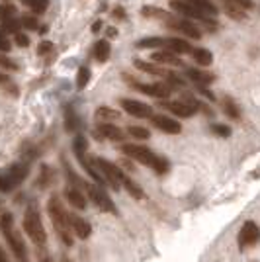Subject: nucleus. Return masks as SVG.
I'll return each instance as SVG.
<instances>
[{
    "instance_id": "16",
    "label": "nucleus",
    "mask_w": 260,
    "mask_h": 262,
    "mask_svg": "<svg viewBox=\"0 0 260 262\" xmlns=\"http://www.w3.org/2000/svg\"><path fill=\"white\" fill-rule=\"evenodd\" d=\"M151 59L157 63V65H170V67H182L184 63L180 61V57L178 55L170 53V51H164V49H161V51H155V53L151 55Z\"/></svg>"
},
{
    "instance_id": "46",
    "label": "nucleus",
    "mask_w": 260,
    "mask_h": 262,
    "mask_svg": "<svg viewBox=\"0 0 260 262\" xmlns=\"http://www.w3.org/2000/svg\"><path fill=\"white\" fill-rule=\"evenodd\" d=\"M0 262H8V256H6V252L2 251V247H0Z\"/></svg>"
},
{
    "instance_id": "23",
    "label": "nucleus",
    "mask_w": 260,
    "mask_h": 262,
    "mask_svg": "<svg viewBox=\"0 0 260 262\" xmlns=\"http://www.w3.org/2000/svg\"><path fill=\"white\" fill-rule=\"evenodd\" d=\"M96 118L100 120V123H112V121H118L121 118V114L118 110L108 108V106H100L96 110Z\"/></svg>"
},
{
    "instance_id": "39",
    "label": "nucleus",
    "mask_w": 260,
    "mask_h": 262,
    "mask_svg": "<svg viewBox=\"0 0 260 262\" xmlns=\"http://www.w3.org/2000/svg\"><path fill=\"white\" fill-rule=\"evenodd\" d=\"M51 47H53V43H51V41H41V43H39V49H37V53H39V55L49 53V51H51Z\"/></svg>"
},
{
    "instance_id": "26",
    "label": "nucleus",
    "mask_w": 260,
    "mask_h": 262,
    "mask_svg": "<svg viewBox=\"0 0 260 262\" xmlns=\"http://www.w3.org/2000/svg\"><path fill=\"white\" fill-rule=\"evenodd\" d=\"M10 18H18V10H16V6L10 4V2H2V4H0V22L10 20Z\"/></svg>"
},
{
    "instance_id": "42",
    "label": "nucleus",
    "mask_w": 260,
    "mask_h": 262,
    "mask_svg": "<svg viewBox=\"0 0 260 262\" xmlns=\"http://www.w3.org/2000/svg\"><path fill=\"white\" fill-rule=\"evenodd\" d=\"M39 262H53V258L47 252H39Z\"/></svg>"
},
{
    "instance_id": "45",
    "label": "nucleus",
    "mask_w": 260,
    "mask_h": 262,
    "mask_svg": "<svg viewBox=\"0 0 260 262\" xmlns=\"http://www.w3.org/2000/svg\"><path fill=\"white\" fill-rule=\"evenodd\" d=\"M118 35V30L116 28H108V37H116Z\"/></svg>"
},
{
    "instance_id": "12",
    "label": "nucleus",
    "mask_w": 260,
    "mask_h": 262,
    "mask_svg": "<svg viewBox=\"0 0 260 262\" xmlns=\"http://www.w3.org/2000/svg\"><path fill=\"white\" fill-rule=\"evenodd\" d=\"M149 120H151V123L157 129L164 131V133H168V135H178V133L182 131V125H180L178 121L170 120V118H166V116H161V114H153Z\"/></svg>"
},
{
    "instance_id": "29",
    "label": "nucleus",
    "mask_w": 260,
    "mask_h": 262,
    "mask_svg": "<svg viewBox=\"0 0 260 262\" xmlns=\"http://www.w3.org/2000/svg\"><path fill=\"white\" fill-rule=\"evenodd\" d=\"M28 8H32L33 14H44L49 6V0H22Z\"/></svg>"
},
{
    "instance_id": "8",
    "label": "nucleus",
    "mask_w": 260,
    "mask_h": 262,
    "mask_svg": "<svg viewBox=\"0 0 260 262\" xmlns=\"http://www.w3.org/2000/svg\"><path fill=\"white\" fill-rule=\"evenodd\" d=\"M166 26H168V30L184 33L188 37H194V39H200V37H202L198 26H196L192 20H184V18H178V16H170V18L166 20Z\"/></svg>"
},
{
    "instance_id": "22",
    "label": "nucleus",
    "mask_w": 260,
    "mask_h": 262,
    "mask_svg": "<svg viewBox=\"0 0 260 262\" xmlns=\"http://www.w3.org/2000/svg\"><path fill=\"white\" fill-rule=\"evenodd\" d=\"M190 55H192L194 63H198L200 67H209L211 63H213V55H211V51H207V49H204V47H196V49L190 51Z\"/></svg>"
},
{
    "instance_id": "2",
    "label": "nucleus",
    "mask_w": 260,
    "mask_h": 262,
    "mask_svg": "<svg viewBox=\"0 0 260 262\" xmlns=\"http://www.w3.org/2000/svg\"><path fill=\"white\" fill-rule=\"evenodd\" d=\"M47 213L51 217L55 231L59 235V239L65 243L67 247H73V231H71V223H69V213H67L65 206L61 204V200L57 196H53L47 204Z\"/></svg>"
},
{
    "instance_id": "47",
    "label": "nucleus",
    "mask_w": 260,
    "mask_h": 262,
    "mask_svg": "<svg viewBox=\"0 0 260 262\" xmlns=\"http://www.w3.org/2000/svg\"><path fill=\"white\" fill-rule=\"evenodd\" d=\"M6 80H8V77H6V75H2V73H0V82H6Z\"/></svg>"
},
{
    "instance_id": "10",
    "label": "nucleus",
    "mask_w": 260,
    "mask_h": 262,
    "mask_svg": "<svg viewBox=\"0 0 260 262\" xmlns=\"http://www.w3.org/2000/svg\"><path fill=\"white\" fill-rule=\"evenodd\" d=\"M119 106L125 110L129 116L133 118H139V120H145V118H151L153 116V108L145 102H139V100H131V98H123L119 100Z\"/></svg>"
},
{
    "instance_id": "33",
    "label": "nucleus",
    "mask_w": 260,
    "mask_h": 262,
    "mask_svg": "<svg viewBox=\"0 0 260 262\" xmlns=\"http://www.w3.org/2000/svg\"><path fill=\"white\" fill-rule=\"evenodd\" d=\"M65 123L69 131H75L78 127V118L75 116V110L71 108V106L65 110Z\"/></svg>"
},
{
    "instance_id": "44",
    "label": "nucleus",
    "mask_w": 260,
    "mask_h": 262,
    "mask_svg": "<svg viewBox=\"0 0 260 262\" xmlns=\"http://www.w3.org/2000/svg\"><path fill=\"white\" fill-rule=\"evenodd\" d=\"M100 30H102V22H100V20H98V22H94V24H92V32H94V33H98V32H100Z\"/></svg>"
},
{
    "instance_id": "37",
    "label": "nucleus",
    "mask_w": 260,
    "mask_h": 262,
    "mask_svg": "<svg viewBox=\"0 0 260 262\" xmlns=\"http://www.w3.org/2000/svg\"><path fill=\"white\" fill-rule=\"evenodd\" d=\"M0 67H4V69H8V71H16V63L10 61L8 57H4V55H0Z\"/></svg>"
},
{
    "instance_id": "21",
    "label": "nucleus",
    "mask_w": 260,
    "mask_h": 262,
    "mask_svg": "<svg viewBox=\"0 0 260 262\" xmlns=\"http://www.w3.org/2000/svg\"><path fill=\"white\" fill-rule=\"evenodd\" d=\"M186 75L192 78V82H196L198 86H206V84H211L213 82V75L211 73H204L200 69H188Z\"/></svg>"
},
{
    "instance_id": "20",
    "label": "nucleus",
    "mask_w": 260,
    "mask_h": 262,
    "mask_svg": "<svg viewBox=\"0 0 260 262\" xmlns=\"http://www.w3.org/2000/svg\"><path fill=\"white\" fill-rule=\"evenodd\" d=\"M65 198L73 208L86 209V198H84V194H82L80 190H76V188H71V186H69V188L65 190Z\"/></svg>"
},
{
    "instance_id": "6",
    "label": "nucleus",
    "mask_w": 260,
    "mask_h": 262,
    "mask_svg": "<svg viewBox=\"0 0 260 262\" xmlns=\"http://www.w3.org/2000/svg\"><path fill=\"white\" fill-rule=\"evenodd\" d=\"M28 176V164H14L8 170H4L0 174V190L2 192H10L12 188L22 184V180Z\"/></svg>"
},
{
    "instance_id": "14",
    "label": "nucleus",
    "mask_w": 260,
    "mask_h": 262,
    "mask_svg": "<svg viewBox=\"0 0 260 262\" xmlns=\"http://www.w3.org/2000/svg\"><path fill=\"white\" fill-rule=\"evenodd\" d=\"M69 223H71V231L78 239H88L92 235V225L84 217H80L76 213H69Z\"/></svg>"
},
{
    "instance_id": "30",
    "label": "nucleus",
    "mask_w": 260,
    "mask_h": 262,
    "mask_svg": "<svg viewBox=\"0 0 260 262\" xmlns=\"http://www.w3.org/2000/svg\"><path fill=\"white\" fill-rule=\"evenodd\" d=\"M88 80H90V69L88 67H80L78 73H76V88L82 90L88 84Z\"/></svg>"
},
{
    "instance_id": "13",
    "label": "nucleus",
    "mask_w": 260,
    "mask_h": 262,
    "mask_svg": "<svg viewBox=\"0 0 260 262\" xmlns=\"http://www.w3.org/2000/svg\"><path fill=\"white\" fill-rule=\"evenodd\" d=\"M94 135L100 139H108V141H123L125 139V131H121L114 123H98Z\"/></svg>"
},
{
    "instance_id": "36",
    "label": "nucleus",
    "mask_w": 260,
    "mask_h": 262,
    "mask_svg": "<svg viewBox=\"0 0 260 262\" xmlns=\"http://www.w3.org/2000/svg\"><path fill=\"white\" fill-rule=\"evenodd\" d=\"M12 47H10V41H8V37H6V33L0 32V51L2 53H8Z\"/></svg>"
},
{
    "instance_id": "43",
    "label": "nucleus",
    "mask_w": 260,
    "mask_h": 262,
    "mask_svg": "<svg viewBox=\"0 0 260 262\" xmlns=\"http://www.w3.org/2000/svg\"><path fill=\"white\" fill-rule=\"evenodd\" d=\"M237 2L241 4V6H243V8H245V10L252 8V2H250V0H237Z\"/></svg>"
},
{
    "instance_id": "11",
    "label": "nucleus",
    "mask_w": 260,
    "mask_h": 262,
    "mask_svg": "<svg viewBox=\"0 0 260 262\" xmlns=\"http://www.w3.org/2000/svg\"><path fill=\"white\" fill-rule=\"evenodd\" d=\"M125 78H127V82H129L133 88H137L139 92L147 94V96H153V98L164 100V98H168V94H170V86H166V84H163V82H155V84H141V82L131 80L129 77H125Z\"/></svg>"
},
{
    "instance_id": "3",
    "label": "nucleus",
    "mask_w": 260,
    "mask_h": 262,
    "mask_svg": "<svg viewBox=\"0 0 260 262\" xmlns=\"http://www.w3.org/2000/svg\"><path fill=\"white\" fill-rule=\"evenodd\" d=\"M0 231L4 235V239L8 243L10 251L14 252L16 260L18 262H28V251H26V243L22 241L20 233L14 227V219H12V213H2L0 215Z\"/></svg>"
},
{
    "instance_id": "25",
    "label": "nucleus",
    "mask_w": 260,
    "mask_h": 262,
    "mask_svg": "<svg viewBox=\"0 0 260 262\" xmlns=\"http://www.w3.org/2000/svg\"><path fill=\"white\" fill-rule=\"evenodd\" d=\"M121 186L127 190V194H129L131 198H135V200H143V198H145V192L141 190V186L137 184V182H133L129 176H123Z\"/></svg>"
},
{
    "instance_id": "28",
    "label": "nucleus",
    "mask_w": 260,
    "mask_h": 262,
    "mask_svg": "<svg viewBox=\"0 0 260 262\" xmlns=\"http://www.w3.org/2000/svg\"><path fill=\"white\" fill-rule=\"evenodd\" d=\"M223 112L227 114L231 120H239L241 118V110H239V106L231 98H223Z\"/></svg>"
},
{
    "instance_id": "38",
    "label": "nucleus",
    "mask_w": 260,
    "mask_h": 262,
    "mask_svg": "<svg viewBox=\"0 0 260 262\" xmlns=\"http://www.w3.org/2000/svg\"><path fill=\"white\" fill-rule=\"evenodd\" d=\"M166 80H168L172 86H180V88L184 86V80H180V77H176V75H172V73L166 75Z\"/></svg>"
},
{
    "instance_id": "40",
    "label": "nucleus",
    "mask_w": 260,
    "mask_h": 262,
    "mask_svg": "<svg viewBox=\"0 0 260 262\" xmlns=\"http://www.w3.org/2000/svg\"><path fill=\"white\" fill-rule=\"evenodd\" d=\"M200 94H202V96H204V98L215 100V96H213V92H211V90H207L206 86H200Z\"/></svg>"
},
{
    "instance_id": "1",
    "label": "nucleus",
    "mask_w": 260,
    "mask_h": 262,
    "mask_svg": "<svg viewBox=\"0 0 260 262\" xmlns=\"http://www.w3.org/2000/svg\"><path fill=\"white\" fill-rule=\"evenodd\" d=\"M121 153L125 155L127 159L137 161L139 164L151 166L157 174H166L168 168H170V164H168L166 159L155 155L151 149H147V147H143V145H137V143H125V145H121Z\"/></svg>"
},
{
    "instance_id": "18",
    "label": "nucleus",
    "mask_w": 260,
    "mask_h": 262,
    "mask_svg": "<svg viewBox=\"0 0 260 262\" xmlns=\"http://www.w3.org/2000/svg\"><path fill=\"white\" fill-rule=\"evenodd\" d=\"M133 65L137 67L139 71H143V73H149V75H155V77H166V75H168V71H166L164 67L157 65V63H147V61H143V59H135Z\"/></svg>"
},
{
    "instance_id": "41",
    "label": "nucleus",
    "mask_w": 260,
    "mask_h": 262,
    "mask_svg": "<svg viewBox=\"0 0 260 262\" xmlns=\"http://www.w3.org/2000/svg\"><path fill=\"white\" fill-rule=\"evenodd\" d=\"M114 18H118V20H123V18H125V12H123V8H116V10H114Z\"/></svg>"
},
{
    "instance_id": "27",
    "label": "nucleus",
    "mask_w": 260,
    "mask_h": 262,
    "mask_svg": "<svg viewBox=\"0 0 260 262\" xmlns=\"http://www.w3.org/2000/svg\"><path fill=\"white\" fill-rule=\"evenodd\" d=\"M143 16L147 18H161V20H168L172 14H168L166 10H161V8H155V6H145L141 10Z\"/></svg>"
},
{
    "instance_id": "24",
    "label": "nucleus",
    "mask_w": 260,
    "mask_h": 262,
    "mask_svg": "<svg viewBox=\"0 0 260 262\" xmlns=\"http://www.w3.org/2000/svg\"><path fill=\"white\" fill-rule=\"evenodd\" d=\"M110 53H112V47H110L108 39H100L94 45V59L98 63H106L110 59Z\"/></svg>"
},
{
    "instance_id": "4",
    "label": "nucleus",
    "mask_w": 260,
    "mask_h": 262,
    "mask_svg": "<svg viewBox=\"0 0 260 262\" xmlns=\"http://www.w3.org/2000/svg\"><path fill=\"white\" fill-rule=\"evenodd\" d=\"M24 231L32 239V243L35 247L41 249V247L47 245V233H45L44 221H41L39 209H37L35 204H30L26 208V213H24Z\"/></svg>"
},
{
    "instance_id": "17",
    "label": "nucleus",
    "mask_w": 260,
    "mask_h": 262,
    "mask_svg": "<svg viewBox=\"0 0 260 262\" xmlns=\"http://www.w3.org/2000/svg\"><path fill=\"white\" fill-rule=\"evenodd\" d=\"M164 51H170V53H174V55H184V53H190L192 47H190V43H188L186 39H182V37H166Z\"/></svg>"
},
{
    "instance_id": "35",
    "label": "nucleus",
    "mask_w": 260,
    "mask_h": 262,
    "mask_svg": "<svg viewBox=\"0 0 260 262\" xmlns=\"http://www.w3.org/2000/svg\"><path fill=\"white\" fill-rule=\"evenodd\" d=\"M211 131L219 135V137H229L231 135V129H229L227 125H221V123H215V125H211Z\"/></svg>"
},
{
    "instance_id": "9",
    "label": "nucleus",
    "mask_w": 260,
    "mask_h": 262,
    "mask_svg": "<svg viewBox=\"0 0 260 262\" xmlns=\"http://www.w3.org/2000/svg\"><path fill=\"white\" fill-rule=\"evenodd\" d=\"M260 241V227L254 223V221H247L243 225V229L239 233V249L245 251L252 245H256Z\"/></svg>"
},
{
    "instance_id": "32",
    "label": "nucleus",
    "mask_w": 260,
    "mask_h": 262,
    "mask_svg": "<svg viewBox=\"0 0 260 262\" xmlns=\"http://www.w3.org/2000/svg\"><path fill=\"white\" fill-rule=\"evenodd\" d=\"M127 133H129L131 137L139 139V141H143V139H149V137H151L149 129H145V127H139V125H129V127H127Z\"/></svg>"
},
{
    "instance_id": "34",
    "label": "nucleus",
    "mask_w": 260,
    "mask_h": 262,
    "mask_svg": "<svg viewBox=\"0 0 260 262\" xmlns=\"http://www.w3.org/2000/svg\"><path fill=\"white\" fill-rule=\"evenodd\" d=\"M14 41H16L18 47H28V45H30V37L24 32H16L14 33Z\"/></svg>"
},
{
    "instance_id": "15",
    "label": "nucleus",
    "mask_w": 260,
    "mask_h": 262,
    "mask_svg": "<svg viewBox=\"0 0 260 262\" xmlns=\"http://www.w3.org/2000/svg\"><path fill=\"white\" fill-rule=\"evenodd\" d=\"M159 108L163 110H168L170 114H174V116H178V118H192L196 114V110L192 108V106H188L186 102H168V100H161L159 102Z\"/></svg>"
},
{
    "instance_id": "7",
    "label": "nucleus",
    "mask_w": 260,
    "mask_h": 262,
    "mask_svg": "<svg viewBox=\"0 0 260 262\" xmlns=\"http://www.w3.org/2000/svg\"><path fill=\"white\" fill-rule=\"evenodd\" d=\"M88 192V198H90V202L96 206L98 209H102V211H108V213H118V209L114 206V202L110 200V196L106 194V190H104V186H98V184H84Z\"/></svg>"
},
{
    "instance_id": "31",
    "label": "nucleus",
    "mask_w": 260,
    "mask_h": 262,
    "mask_svg": "<svg viewBox=\"0 0 260 262\" xmlns=\"http://www.w3.org/2000/svg\"><path fill=\"white\" fill-rule=\"evenodd\" d=\"M20 24H22V30H37L39 28V20H37V16H32V14H24L20 16Z\"/></svg>"
},
{
    "instance_id": "19",
    "label": "nucleus",
    "mask_w": 260,
    "mask_h": 262,
    "mask_svg": "<svg viewBox=\"0 0 260 262\" xmlns=\"http://www.w3.org/2000/svg\"><path fill=\"white\" fill-rule=\"evenodd\" d=\"M223 10L227 12V16H231L233 20H247V10L239 4L237 0H223Z\"/></svg>"
},
{
    "instance_id": "5",
    "label": "nucleus",
    "mask_w": 260,
    "mask_h": 262,
    "mask_svg": "<svg viewBox=\"0 0 260 262\" xmlns=\"http://www.w3.org/2000/svg\"><path fill=\"white\" fill-rule=\"evenodd\" d=\"M92 163H94L98 172L102 174L104 182H106L108 186H112V188L118 192L119 188H121V180H123L125 172H123L119 166H116L114 163H110V161H106V159H102V157H96Z\"/></svg>"
}]
</instances>
